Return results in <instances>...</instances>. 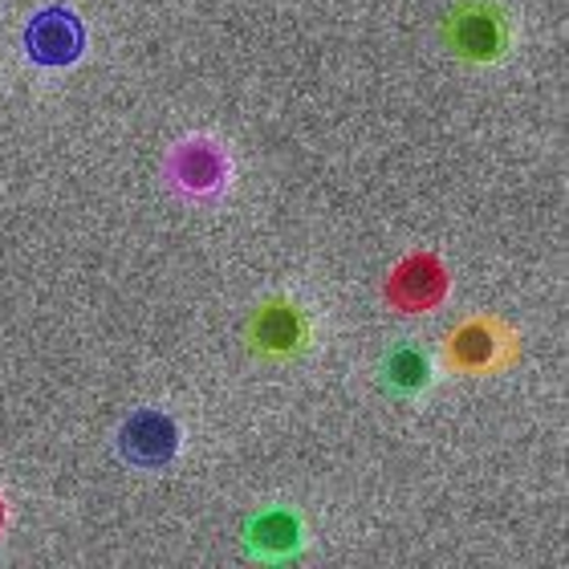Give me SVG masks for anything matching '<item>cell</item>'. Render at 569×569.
<instances>
[{
	"mask_svg": "<svg viewBox=\"0 0 569 569\" xmlns=\"http://www.w3.org/2000/svg\"><path fill=\"white\" fill-rule=\"evenodd\" d=\"M313 313L293 293L261 297L244 326V350L264 367H289L313 350Z\"/></svg>",
	"mask_w": 569,
	"mask_h": 569,
	"instance_id": "6da1fadb",
	"label": "cell"
},
{
	"mask_svg": "<svg viewBox=\"0 0 569 569\" xmlns=\"http://www.w3.org/2000/svg\"><path fill=\"white\" fill-rule=\"evenodd\" d=\"M443 46L463 66H500L512 49V17L497 0H460L443 17Z\"/></svg>",
	"mask_w": 569,
	"mask_h": 569,
	"instance_id": "7a4b0ae2",
	"label": "cell"
},
{
	"mask_svg": "<svg viewBox=\"0 0 569 569\" xmlns=\"http://www.w3.org/2000/svg\"><path fill=\"white\" fill-rule=\"evenodd\" d=\"M521 358V333L509 321L492 318V313H472V318L456 321L443 338V362L456 375L468 379H485L500 375Z\"/></svg>",
	"mask_w": 569,
	"mask_h": 569,
	"instance_id": "3957f363",
	"label": "cell"
},
{
	"mask_svg": "<svg viewBox=\"0 0 569 569\" xmlns=\"http://www.w3.org/2000/svg\"><path fill=\"white\" fill-rule=\"evenodd\" d=\"M163 179L183 200L212 203L232 188V154L212 134H188V139L171 142L163 159Z\"/></svg>",
	"mask_w": 569,
	"mask_h": 569,
	"instance_id": "277c9868",
	"label": "cell"
},
{
	"mask_svg": "<svg viewBox=\"0 0 569 569\" xmlns=\"http://www.w3.org/2000/svg\"><path fill=\"white\" fill-rule=\"evenodd\" d=\"M387 301L395 306V313H431L448 301L451 293V273L448 264L439 261V252L431 249H411L407 257L395 261V269L387 273Z\"/></svg>",
	"mask_w": 569,
	"mask_h": 569,
	"instance_id": "5b68a950",
	"label": "cell"
},
{
	"mask_svg": "<svg viewBox=\"0 0 569 569\" xmlns=\"http://www.w3.org/2000/svg\"><path fill=\"white\" fill-rule=\"evenodd\" d=\"M86 53V24L70 4H46L24 24V58L41 70H70Z\"/></svg>",
	"mask_w": 569,
	"mask_h": 569,
	"instance_id": "8992f818",
	"label": "cell"
},
{
	"mask_svg": "<svg viewBox=\"0 0 569 569\" xmlns=\"http://www.w3.org/2000/svg\"><path fill=\"white\" fill-rule=\"evenodd\" d=\"M240 546L252 561L264 566H284L306 553V517L293 505H264L244 521Z\"/></svg>",
	"mask_w": 569,
	"mask_h": 569,
	"instance_id": "52a82bcc",
	"label": "cell"
},
{
	"mask_svg": "<svg viewBox=\"0 0 569 569\" xmlns=\"http://www.w3.org/2000/svg\"><path fill=\"white\" fill-rule=\"evenodd\" d=\"M119 456L142 472L167 468L179 456V423L159 407H139L119 427Z\"/></svg>",
	"mask_w": 569,
	"mask_h": 569,
	"instance_id": "ba28073f",
	"label": "cell"
},
{
	"mask_svg": "<svg viewBox=\"0 0 569 569\" xmlns=\"http://www.w3.org/2000/svg\"><path fill=\"white\" fill-rule=\"evenodd\" d=\"M379 382L395 399H419V395H427L431 382H436V358H431V350H427L423 342H416V338H399V342L382 355Z\"/></svg>",
	"mask_w": 569,
	"mask_h": 569,
	"instance_id": "9c48e42d",
	"label": "cell"
},
{
	"mask_svg": "<svg viewBox=\"0 0 569 569\" xmlns=\"http://www.w3.org/2000/svg\"><path fill=\"white\" fill-rule=\"evenodd\" d=\"M4 529H9V505H4V497H0V537H4Z\"/></svg>",
	"mask_w": 569,
	"mask_h": 569,
	"instance_id": "30bf717a",
	"label": "cell"
}]
</instances>
